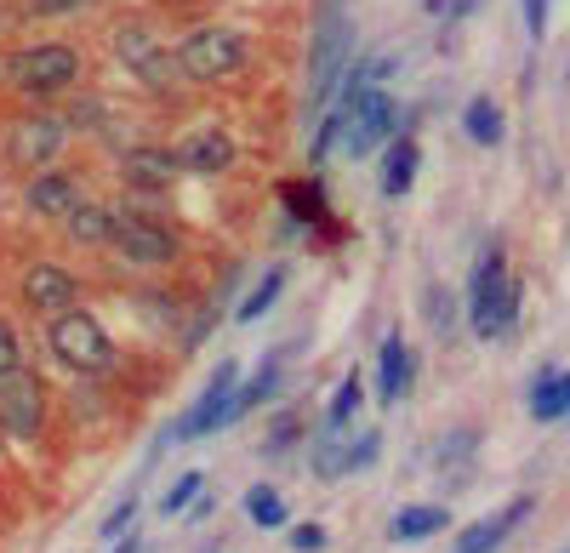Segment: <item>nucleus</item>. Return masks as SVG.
Listing matches in <instances>:
<instances>
[{"label":"nucleus","mask_w":570,"mask_h":553,"mask_svg":"<svg viewBox=\"0 0 570 553\" xmlns=\"http://www.w3.org/2000/svg\"><path fill=\"white\" fill-rule=\"evenodd\" d=\"M75 297H80V280L63 263H29L23 268V303L29 308L58 314V308H75Z\"/></svg>","instance_id":"f8f14e48"},{"label":"nucleus","mask_w":570,"mask_h":553,"mask_svg":"<svg viewBox=\"0 0 570 553\" xmlns=\"http://www.w3.org/2000/svg\"><path fill=\"white\" fill-rule=\"evenodd\" d=\"M246 514L268 531V525H285V502H279V491H268V485H252L246 491Z\"/></svg>","instance_id":"a878e982"},{"label":"nucleus","mask_w":570,"mask_h":553,"mask_svg":"<svg viewBox=\"0 0 570 553\" xmlns=\"http://www.w3.org/2000/svg\"><path fill=\"white\" fill-rule=\"evenodd\" d=\"M445 525H451L445 508H400V514L389 520V536H394V542H422V536H440Z\"/></svg>","instance_id":"6ab92c4d"},{"label":"nucleus","mask_w":570,"mask_h":553,"mask_svg":"<svg viewBox=\"0 0 570 553\" xmlns=\"http://www.w3.org/2000/svg\"><path fill=\"white\" fill-rule=\"evenodd\" d=\"M428 326H434L440 337H451V326H456V303L440 286H428Z\"/></svg>","instance_id":"bb28decb"},{"label":"nucleus","mask_w":570,"mask_h":553,"mask_svg":"<svg viewBox=\"0 0 570 553\" xmlns=\"http://www.w3.org/2000/svg\"><path fill=\"white\" fill-rule=\"evenodd\" d=\"M416 144H411V137H400V149L389 155V171H383V195H405L411 189V177H416Z\"/></svg>","instance_id":"5701e85b"},{"label":"nucleus","mask_w":570,"mask_h":553,"mask_svg":"<svg viewBox=\"0 0 570 553\" xmlns=\"http://www.w3.org/2000/svg\"><path fill=\"white\" fill-rule=\"evenodd\" d=\"M292 547H297V553H325V525H314V520L297 525V531H292Z\"/></svg>","instance_id":"c756f323"},{"label":"nucleus","mask_w":570,"mask_h":553,"mask_svg":"<svg viewBox=\"0 0 570 553\" xmlns=\"http://www.w3.org/2000/svg\"><path fill=\"white\" fill-rule=\"evenodd\" d=\"M69 144V126L52 120V115H23L12 131H7V160L23 166V171H40V166H52Z\"/></svg>","instance_id":"0eeeda50"},{"label":"nucleus","mask_w":570,"mask_h":553,"mask_svg":"<svg viewBox=\"0 0 570 553\" xmlns=\"http://www.w3.org/2000/svg\"><path fill=\"white\" fill-rule=\"evenodd\" d=\"M115 553H149V547H142V542H126V547H115Z\"/></svg>","instance_id":"c9c22d12"},{"label":"nucleus","mask_w":570,"mask_h":553,"mask_svg":"<svg viewBox=\"0 0 570 553\" xmlns=\"http://www.w3.org/2000/svg\"><path fill=\"white\" fill-rule=\"evenodd\" d=\"M234 388H240V365L223 359V365H217V377L206 383V394L171 423V440H200V434H212L217 423H228V399H234Z\"/></svg>","instance_id":"6e6552de"},{"label":"nucleus","mask_w":570,"mask_h":553,"mask_svg":"<svg viewBox=\"0 0 570 553\" xmlns=\"http://www.w3.org/2000/svg\"><path fill=\"white\" fill-rule=\"evenodd\" d=\"M513 319H519V280L502 268V251H491L473 268V332L491 343L513 332Z\"/></svg>","instance_id":"f03ea898"},{"label":"nucleus","mask_w":570,"mask_h":553,"mask_svg":"<svg viewBox=\"0 0 570 553\" xmlns=\"http://www.w3.org/2000/svg\"><path fill=\"white\" fill-rule=\"evenodd\" d=\"M80 7H91V0H35L40 18H69V12H80Z\"/></svg>","instance_id":"2f4dec72"},{"label":"nucleus","mask_w":570,"mask_h":553,"mask_svg":"<svg viewBox=\"0 0 570 553\" xmlns=\"http://www.w3.org/2000/svg\"><path fill=\"white\" fill-rule=\"evenodd\" d=\"M131 514H137V502H131V496H126V502H120V508H115V514H109V520H104V536H120V531H126V525H131Z\"/></svg>","instance_id":"473e14b6"},{"label":"nucleus","mask_w":570,"mask_h":553,"mask_svg":"<svg viewBox=\"0 0 570 553\" xmlns=\"http://www.w3.org/2000/svg\"><path fill=\"white\" fill-rule=\"evenodd\" d=\"M525 29L542 40V29H548V0H525Z\"/></svg>","instance_id":"72a5a7b5"},{"label":"nucleus","mask_w":570,"mask_h":553,"mask_svg":"<svg viewBox=\"0 0 570 553\" xmlns=\"http://www.w3.org/2000/svg\"><path fill=\"white\" fill-rule=\"evenodd\" d=\"M462 131L473 137L480 149H491V144H502V109L491 103V98H473L468 109H462Z\"/></svg>","instance_id":"4be33fe9"},{"label":"nucleus","mask_w":570,"mask_h":553,"mask_svg":"<svg viewBox=\"0 0 570 553\" xmlns=\"http://www.w3.org/2000/svg\"><path fill=\"white\" fill-rule=\"evenodd\" d=\"M405 388H411V343L394 332L383 343V359H376V394H383V405H394Z\"/></svg>","instance_id":"f3484780"},{"label":"nucleus","mask_w":570,"mask_h":553,"mask_svg":"<svg viewBox=\"0 0 570 553\" xmlns=\"http://www.w3.org/2000/svg\"><path fill=\"white\" fill-rule=\"evenodd\" d=\"M376 451H383V434H360V440L343 451V474H348V468H371Z\"/></svg>","instance_id":"c85d7f7f"},{"label":"nucleus","mask_w":570,"mask_h":553,"mask_svg":"<svg viewBox=\"0 0 570 553\" xmlns=\"http://www.w3.org/2000/svg\"><path fill=\"white\" fill-rule=\"evenodd\" d=\"M177 166L183 171H228L234 166V137L228 131H195L177 149Z\"/></svg>","instance_id":"dca6fc26"},{"label":"nucleus","mask_w":570,"mask_h":553,"mask_svg":"<svg viewBox=\"0 0 570 553\" xmlns=\"http://www.w3.org/2000/svg\"><path fill=\"white\" fill-rule=\"evenodd\" d=\"M348 52H354V29H348V18H343L337 0H325V7H320V29H314V63H308V75H314L308 98H314V103L331 98V86H337Z\"/></svg>","instance_id":"423d86ee"},{"label":"nucleus","mask_w":570,"mask_h":553,"mask_svg":"<svg viewBox=\"0 0 570 553\" xmlns=\"http://www.w3.org/2000/svg\"><path fill=\"white\" fill-rule=\"evenodd\" d=\"M525 514H531V496H513V502H508V508H502L497 520L468 525V531L456 536V553H497V547H502V536H508L519 520H525Z\"/></svg>","instance_id":"2eb2a0df"},{"label":"nucleus","mask_w":570,"mask_h":553,"mask_svg":"<svg viewBox=\"0 0 570 553\" xmlns=\"http://www.w3.org/2000/svg\"><path fill=\"white\" fill-rule=\"evenodd\" d=\"M252 63V40L246 34H234V29H200V34H188L177 46V69L188 80H228V75H240Z\"/></svg>","instance_id":"7ed1b4c3"},{"label":"nucleus","mask_w":570,"mask_h":553,"mask_svg":"<svg viewBox=\"0 0 570 553\" xmlns=\"http://www.w3.org/2000/svg\"><path fill=\"white\" fill-rule=\"evenodd\" d=\"M394 131V98L383 86H348V103L337 109V137H343V149L360 160L371 155L383 137Z\"/></svg>","instance_id":"20e7f679"},{"label":"nucleus","mask_w":570,"mask_h":553,"mask_svg":"<svg viewBox=\"0 0 570 553\" xmlns=\"http://www.w3.org/2000/svg\"><path fill=\"white\" fill-rule=\"evenodd\" d=\"M428 7H434V12H445V18H468L473 7H480V0H428Z\"/></svg>","instance_id":"f704fd0d"},{"label":"nucleus","mask_w":570,"mask_h":553,"mask_svg":"<svg viewBox=\"0 0 570 553\" xmlns=\"http://www.w3.org/2000/svg\"><path fill=\"white\" fill-rule=\"evenodd\" d=\"M531 417L537 423H559L570 417V372H542L531 388Z\"/></svg>","instance_id":"a211bd4d"},{"label":"nucleus","mask_w":570,"mask_h":553,"mask_svg":"<svg viewBox=\"0 0 570 553\" xmlns=\"http://www.w3.org/2000/svg\"><path fill=\"white\" fill-rule=\"evenodd\" d=\"M18 365H23V354H18V337H12V326H7V319H0V377H7V372H18Z\"/></svg>","instance_id":"7c9ffc66"},{"label":"nucleus","mask_w":570,"mask_h":553,"mask_svg":"<svg viewBox=\"0 0 570 553\" xmlns=\"http://www.w3.org/2000/svg\"><path fill=\"white\" fill-rule=\"evenodd\" d=\"M23 200H29V211H40V217H69L75 206H80V182L69 177V171H35L29 177V189H23Z\"/></svg>","instance_id":"ddd939ff"},{"label":"nucleus","mask_w":570,"mask_h":553,"mask_svg":"<svg viewBox=\"0 0 570 553\" xmlns=\"http://www.w3.org/2000/svg\"><path fill=\"white\" fill-rule=\"evenodd\" d=\"M80 75V52L63 40H40V46H23V52L12 58V80L29 91V98H46V91H63L75 86Z\"/></svg>","instance_id":"39448f33"},{"label":"nucleus","mask_w":570,"mask_h":553,"mask_svg":"<svg viewBox=\"0 0 570 553\" xmlns=\"http://www.w3.org/2000/svg\"><path fill=\"white\" fill-rule=\"evenodd\" d=\"M115 52H120V63L142 80V86H155V91H166L183 69H177V58L166 52V46L149 34V29H120L115 34Z\"/></svg>","instance_id":"9b49d317"},{"label":"nucleus","mask_w":570,"mask_h":553,"mask_svg":"<svg viewBox=\"0 0 570 553\" xmlns=\"http://www.w3.org/2000/svg\"><path fill=\"white\" fill-rule=\"evenodd\" d=\"M274 388H279V354H274V359L263 365V372H257V377H252L246 388H234V399H228V423H240L246 411H257V405H263V399H268Z\"/></svg>","instance_id":"412c9836"},{"label":"nucleus","mask_w":570,"mask_h":553,"mask_svg":"<svg viewBox=\"0 0 570 553\" xmlns=\"http://www.w3.org/2000/svg\"><path fill=\"white\" fill-rule=\"evenodd\" d=\"M0 423H7L12 434H23V440H35L46 428V388H40L35 372H23V365L0 377Z\"/></svg>","instance_id":"9d476101"},{"label":"nucleus","mask_w":570,"mask_h":553,"mask_svg":"<svg viewBox=\"0 0 570 553\" xmlns=\"http://www.w3.org/2000/svg\"><path fill=\"white\" fill-rule=\"evenodd\" d=\"M200 491H206V474H183V480L166 491L160 514H166V520H171V514H183V508H188V496H200Z\"/></svg>","instance_id":"cd10ccee"},{"label":"nucleus","mask_w":570,"mask_h":553,"mask_svg":"<svg viewBox=\"0 0 570 553\" xmlns=\"http://www.w3.org/2000/svg\"><path fill=\"white\" fill-rule=\"evenodd\" d=\"M279 286H285V274H279V268H268V274H263V286H257V292H252V297L240 303V314H234V319H240V326H252V319H263V314L274 308Z\"/></svg>","instance_id":"393cba45"},{"label":"nucleus","mask_w":570,"mask_h":553,"mask_svg":"<svg viewBox=\"0 0 570 553\" xmlns=\"http://www.w3.org/2000/svg\"><path fill=\"white\" fill-rule=\"evenodd\" d=\"M46 343H52V354L69 365V372H86V377H104L109 365H115L109 332L86 308H58L52 326H46Z\"/></svg>","instance_id":"f257e3e1"},{"label":"nucleus","mask_w":570,"mask_h":553,"mask_svg":"<svg viewBox=\"0 0 570 553\" xmlns=\"http://www.w3.org/2000/svg\"><path fill=\"white\" fill-rule=\"evenodd\" d=\"M360 399H365V388H360V377H348L337 394H331V411H325V428L337 434V428H348L354 423V411H360Z\"/></svg>","instance_id":"b1692460"},{"label":"nucleus","mask_w":570,"mask_h":553,"mask_svg":"<svg viewBox=\"0 0 570 553\" xmlns=\"http://www.w3.org/2000/svg\"><path fill=\"white\" fill-rule=\"evenodd\" d=\"M120 177L131 182V189H142V195H160V189H171V177H177V155L171 149H131L120 160Z\"/></svg>","instance_id":"4468645a"},{"label":"nucleus","mask_w":570,"mask_h":553,"mask_svg":"<svg viewBox=\"0 0 570 553\" xmlns=\"http://www.w3.org/2000/svg\"><path fill=\"white\" fill-rule=\"evenodd\" d=\"M63 223H69V240H75V246H109V228H115V217H109L104 206H86V200H80Z\"/></svg>","instance_id":"aec40b11"},{"label":"nucleus","mask_w":570,"mask_h":553,"mask_svg":"<svg viewBox=\"0 0 570 553\" xmlns=\"http://www.w3.org/2000/svg\"><path fill=\"white\" fill-rule=\"evenodd\" d=\"M109 246L131 263H171L177 257V235L155 217H137V211H120L115 228H109Z\"/></svg>","instance_id":"1a4fd4ad"}]
</instances>
